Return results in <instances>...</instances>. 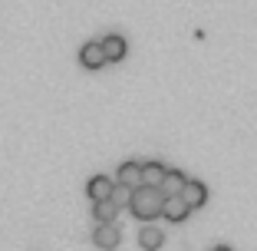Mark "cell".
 I'll list each match as a JSON object with an SVG mask.
<instances>
[{
    "mask_svg": "<svg viewBox=\"0 0 257 251\" xmlns=\"http://www.w3.org/2000/svg\"><path fill=\"white\" fill-rule=\"evenodd\" d=\"M132 192H136V189H128V185H115L112 202H115V205H125V202H132Z\"/></svg>",
    "mask_w": 257,
    "mask_h": 251,
    "instance_id": "4fadbf2b",
    "label": "cell"
},
{
    "mask_svg": "<svg viewBox=\"0 0 257 251\" xmlns=\"http://www.w3.org/2000/svg\"><path fill=\"white\" fill-rule=\"evenodd\" d=\"M139 244H142L145 251L162 248V244H165V231H162V228H155V225H145V228L139 231Z\"/></svg>",
    "mask_w": 257,
    "mask_h": 251,
    "instance_id": "30bf717a",
    "label": "cell"
},
{
    "mask_svg": "<svg viewBox=\"0 0 257 251\" xmlns=\"http://www.w3.org/2000/svg\"><path fill=\"white\" fill-rule=\"evenodd\" d=\"M211 251H234V248H227V244H214Z\"/></svg>",
    "mask_w": 257,
    "mask_h": 251,
    "instance_id": "5bb4252c",
    "label": "cell"
},
{
    "mask_svg": "<svg viewBox=\"0 0 257 251\" xmlns=\"http://www.w3.org/2000/svg\"><path fill=\"white\" fill-rule=\"evenodd\" d=\"M165 175H168V169L162 165V162H145V165H142V185H149V189H162Z\"/></svg>",
    "mask_w": 257,
    "mask_h": 251,
    "instance_id": "52a82bcc",
    "label": "cell"
},
{
    "mask_svg": "<svg viewBox=\"0 0 257 251\" xmlns=\"http://www.w3.org/2000/svg\"><path fill=\"white\" fill-rule=\"evenodd\" d=\"M99 43H102V53H106V63H119V60H125V50H128V43L119 37V33H109V37H102Z\"/></svg>",
    "mask_w": 257,
    "mask_h": 251,
    "instance_id": "277c9868",
    "label": "cell"
},
{
    "mask_svg": "<svg viewBox=\"0 0 257 251\" xmlns=\"http://www.w3.org/2000/svg\"><path fill=\"white\" fill-rule=\"evenodd\" d=\"M119 185L139 189V185H142V165H139V162H122L119 165Z\"/></svg>",
    "mask_w": 257,
    "mask_h": 251,
    "instance_id": "9c48e42d",
    "label": "cell"
},
{
    "mask_svg": "<svg viewBox=\"0 0 257 251\" xmlns=\"http://www.w3.org/2000/svg\"><path fill=\"white\" fill-rule=\"evenodd\" d=\"M92 215H96L99 225H112L115 215H119V205H115L112 198H109V202H96V205H92Z\"/></svg>",
    "mask_w": 257,
    "mask_h": 251,
    "instance_id": "8fae6325",
    "label": "cell"
},
{
    "mask_svg": "<svg viewBox=\"0 0 257 251\" xmlns=\"http://www.w3.org/2000/svg\"><path fill=\"white\" fill-rule=\"evenodd\" d=\"M115 192V182L112 179H106V175H92L89 185H86V195L92 198V202H109Z\"/></svg>",
    "mask_w": 257,
    "mask_h": 251,
    "instance_id": "7a4b0ae2",
    "label": "cell"
},
{
    "mask_svg": "<svg viewBox=\"0 0 257 251\" xmlns=\"http://www.w3.org/2000/svg\"><path fill=\"white\" fill-rule=\"evenodd\" d=\"M185 182H188V179H185L182 172H168V175H165V182H162V195H165V198H172V195H182Z\"/></svg>",
    "mask_w": 257,
    "mask_h": 251,
    "instance_id": "7c38bea8",
    "label": "cell"
},
{
    "mask_svg": "<svg viewBox=\"0 0 257 251\" xmlns=\"http://www.w3.org/2000/svg\"><path fill=\"white\" fill-rule=\"evenodd\" d=\"M92 241H96V248H102V251L119 248V228H115V225H99V228L92 231Z\"/></svg>",
    "mask_w": 257,
    "mask_h": 251,
    "instance_id": "8992f818",
    "label": "cell"
},
{
    "mask_svg": "<svg viewBox=\"0 0 257 251\" xmlns=\"http://www.w3.org/2000/svg\"><path fill=\"white\" fill-rule=\"evenodd\" d=\"M188 212H191V208L185 205V198H182V195L165 198V205H162V215H165L168 221H185V218H188Z\"/></svg>",
    "mask_w": 257,
    "mask_h": 251,
    "instance_id": "ba28073f",
    "label": "cell"
},
{
    "mask_svg": "<svg viewBox=\"0 0 257 251\" xmlns=\"http://www.w3.org/2000/svg\"><path fill=\"white\" fill-rule=\"evenodd\" d=\"M79 63H83L86 69H99L102 63H106L102 43H99V40H89V43H83V46H79Z\"/></svg>",
    "mask_w": 257,
    "mask_h": 251,
    "instance_id": "3957f363",
    "label": "cell"
},
{
    "mask_svg": "<svg viewBox=\"0 0 257 251\" xmlns=\"http://www.w3.org/2000/svg\"><path fill=\"white\" fill-rule=\"evenodd\" d=\"M182 198H185V205H188V208H198V205L208 202V189H204L198 179H188L185 189H182Z\"/></svg>",
    "mask_w": 257,
    "mask_h": 251,
    "instance_id": "5b68a950",
    "label": "cell"
},
{
    "mask_svg": "<svg viewBox=\"0 0 257 251\" xmlns=\"http://www.w3.org/2000/svg\"><path fill=\"white\" fill-rule=\"evenodd\" d=\"M162 205H165L162 189H149V185H139V189L132 192V202H128L132 215L142 218V221H152L155 215H162Z\"/></svg>",
    "mask_w": 257,
    "mask_h": 251,
    "instance_id": "6da1fadb",
    "label": "cell"
}]
</instances>
